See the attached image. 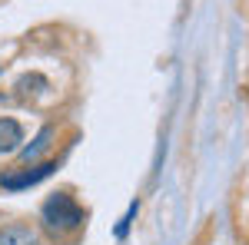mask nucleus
Returning a JSON list of instances; mask_svg holds the SVG:
<instances>
[{"label":"nucleus","instance_id":"1","mask_svg":"<svg viewBox=\"0 0 249 245\" xmlns=\"http://www.w3.org/2000/svg\"><path fill=\"white\" fill-rule=\"evenodd\" d=\"M43 226L50 229V232H57V235H67V232H77L83 226V209L67 196V192H57V196H50V202L43 206Z\"/></svg>","mask_w":249,"mask_h":245},{"label":"nucleus","instance_id":"3","mask_svg":"<svg viewBox=\"0 0 249 245\" xmlns=\"http://www.w3.org/2000/svg\"><path fill=\"white\" fill-rule=\"evenodd\" d=\"M23 143V126L10 116H0V152H14Z\"/></svg>","mask_w":249,"mask_h":245},{"label":"nucleus","instance_id":"5","mask_svg":"<svg viewBox=\"0 0 249 245\" xmlns=\"http://www.w3.org/2000/svg\"><path fill=\"white\" fill-rule=\"evenodd\" d=\"M50 136H53V130H43V132H40L37 139H34V146H27V149H23V159L30 163L34 156H40V152H43L47 146H50Z\"/></svg>","mask_w":249,"mask_h":245},{"label":"nucleus","instance_id":"6","mask_svg":"<svg viewBox=\"0 0 249 245\" xmlns=\"http://www.w3.org/2000/svg\"><path fill=\"white\" fill-rule=\"evenodd\" d=\"M133 215H136V202H133V206H130V212L123 215V222H120V229H116V235H120V239L126 235V226H130V219H133Z\"/></svg>","mask_w":249,"mask_h":245},{"label":"nucleus","instance_id":"2","mask_svg":"<svg viewBox=\"0 0 249 245\" xmlns=\"http://www.w3.org/2000/svg\"><path fill=\"white\" fill-rule=\"evenodd\" d=\"M53 169H57L53 163H43V166H34V169L3 172V176H0V186H3V189H27V186H37L40 179H47Z\"/></svg>","mask_w":249,"mask_h":245},{"label":"nucleus","instance_id":"4","mask_svg":"<svg viewBox=\"0 0 249 245\" xmlns=\"http://www.w3.org/2000/svg\"><path fill=\"white\" fill-rule=\"evenodd\" d=\"M0 245H40L37 232L30 226H23V222H14V226H7L0 232Z\"/></svg>","mask_w":249,"mask_h":245}]
</instances>
